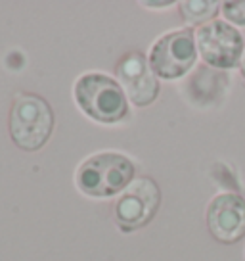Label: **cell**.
<instances>
[{
	"label": "cell",
	"mask_w": 245,
	"mask_h": 261,
	"mask_svg": "<svg viewBox=\"0 0 245 261\" xmlns=\"http://www.w3.org/2000/svg\"><path fill=\"white\" fill-rule=\"evenodd\" d=\"M197 46L194 31L188 27L159 35L147 52L154 73L163 81H178L196 67Z\"/></svg>",
	"instance_id": "277c9868"
},
{
	"label": "cell",
	"mask_w": 245,
	"mask_h": 261,
	"mask_svg": "<svg viewBox=\"0 0 245 261\" xmlns=\"http://www.w3.org/2000/svg\"><path fill=\"white\" fill-rule=\"evenodd\" d=\"M140 6L144 8H171V6H178V2H172V0H167V2H140Z\"/></svg>",
	"instance_id": "7c38bea8"
},
{
	"label": "cell",
	"mask_w": 245,
	"mask_h": 261,
	"mask_svg": "<svg viewBox=\"0 0 245 261\" xmlns=\"http://www.w3.org/2000/svg\"><path fill=\"white\" fill-rule=\"evenodd\" d=\"M163 202L161 188L151 177H136L115 198L113 219L122 234H131L147 227Z\"/></svg>",
	"instance_id": "5b68a950"
},
{
	"label": "cell",
	"mask_w": 245,
	"mask_h": 261,
	"mask_svg": "<svg viewBox=\"0 0 245 261\" xmlns=\"http://www.w3.org/2000/svg\"><path fill=\"white\" fill-rule=\"evenodd\" d=\"M228 85L230 81L226 71H219L203 64L182 83V94L192 106L209 108L211 104H219L221 100H224Z\"/></svg>",
	"instance_id": "9c48e42d"
},
{
	"label": "cell",
	"mask_w": 245,
	"mask_h": 261,
	"mask_svg": "<svg viewBox=\"0 0 245 261\" xmlns=\"http://www.w3.org/2000/svg\"><path fill=\"white\" fill-rule=\"evenodd\" d=\"M222 19L234 27H245V0H226L221 2Z\"/></svg>",
	"instance_id": "8fae6325"
},
{
	"label": "cell",
	"mask_w": 245,
	"mask_h": 261,
	"mask_svg": "<svg viewBox=\"0 0 245 261\" xmlns=\"http://www.w3.org/2000/svg\"><path fill=\"white\" fill-rule=\"evenodd\" d=\"M136 165L122 152H96L82 160L75 169V187L86 198H117L136 179Z\"/></svg>",
	"instance_id": "7a4b0ae2"
},
{
	"label": "cell",
	"mask_w": 245,
	"mask_h": 261,
	"mask_svg": "<svg viewBox=\"0 0 245 261\" xmlns=\"http://www.w3.org/2000/svg\"><path fill=\"white\" fill-rule=\"evenodd\" d=\"M205 223L211 237L221 244H236L245 238V198L224 190L215 194L205 207Z\"/></svg>",
	"instance_id": "ba28073f"
},
{
	"label": "cell",
	"mask_w": 245,
	"mask_h": 261,
	"mask_svg": "<svg viewBox=\"0 0 245 261\" xmlns=\"http://www.w3.org/2000/svg\"><path fill=\"white\" fill-rule=\"evenodd\" d=\"M194 37H196L197 56L203 60L207 67L230 71L239 65L245 48V39L237 27L217 17L209 23L197 27Z\"/></svg>",
	"instance_id": "8992f818"
},
{
	"label": "cell",
	"mask_w": 245,
	"mask_h": 261,
	"mask_svg": "<svg viewBox=\"0 0 245 261\" xmlns=\"http://www.w3.org/2000/svg\"><path fill=\"white\" fill-rule=\"evenodd\" d=\"M115 79L119 81L131 106L134 108L151 106L161 92L159 77L149 67L146 54L138 50L121 56V60L115 64Z\"/></svg>",
	"instance_id": "52a82bcc"
},
{
	"label": "cell",
	"mask_w": 245,
	"mask_h": 261,
	"mask_svg": "<svg viewBox=\"0 0 245 261\" xmlns=\"http://www.w3.org/2000/svg\"><path fill=\"white\" fill-rule=\"evenodd\" d=\"M243 261H245V248H243Z\"/></svg>",
	"instance_id": "5bb4252c"
},
{
	"label": "cell",
	"mask_w": 245,
	"mask_h": 261,
	"mask_svg": "<svg viewBox=\"0 0 245 261\" xmlns=\"http://www.w3.org/2000/svg\"><path fill=\"white\" fill-rule=\"evenodd\" d=\"M71 94L79 112L100 125H117L131 115V102L119 81L102 71L79 75Z\"/></svg>",
	"instance_id": "6da1fadb"
},
{
	"label": "cell",
	"mask_w": 245,
	"mask_h": 261,
	"mask_svg": "<svg viewBox=\"0 0 245 261\" xmlns=\"http://www.w3.org/2000/svg\"><path fill=\"white\" fill-rule=\"evenodd\" d=\"M56 127V114L48 102L35 92H17L8 115L12 142L23 152H39Z\"/></svg>",
	"instance_id": "3957f363"
},
{
	"label": "cell",
	"mask_w": 245,
	"mask_h": 261,
	"mask_svg": "<svg viewBox=\"0 0 245 261\" xmlns=\"http://www.w3.org/2000/svg\"><path fill=\"white\" fill-rule=\"evenodd\" d=\"M237 71H239V77L245 81V48L243 54H241V60H239V65H237Z\"/></svg>",
	"instance_id": "4fadbf2b"
},
{
	"label": "cell",
	"mask_w": 245,
	"mask_h": 261,
	"mask_svg": "<svg viewBox=\"0 0 245 261\" xmlns=\"http://www.w3.org/2000/svg\"><path fill=\"white\" fill-rule=\"evenodd\" d=\"M178 12L184 25L192 27H201V25L209 23L217 16L221 14V2L217 0H184L178 2Z\"/></svg>",
	"instance_id": "30bf717a"
}]
</instances>
